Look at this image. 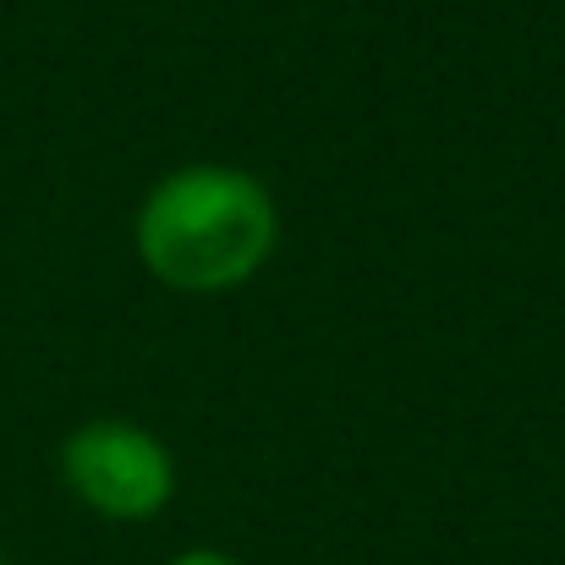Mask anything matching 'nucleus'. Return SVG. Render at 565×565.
Wrapping results in <instances>:
<instances>
[{
    "label": "nucleus",
    "mask_w": 565,
    "mask_h": 565,
    "mask_svg": "<svg viewBox=\"0 0 565 565\" xmlns=\"http://www.w3.org/2000/svg\"><path fill=\"white\" fill-rule=\"evenodd\" d=\"M0 565H6V561H0Z\"/></svg>",
    "instance_id": "obj_4"
},
{
    "label": "nucleus",
    "mask_w": 565,
    "mask_h": 565,
    "mask_svg": "<svg viewBox=\"0 0 565 565\" xmlns=\"http://www.w3.org/2000/svg\"><path fill=\"white\" fill-rule=\"evenodd\" d=\"M61 478L88 511L110 522H149L177 494V461L166 439L127 417H94L72 428L61 445Z\"/></svg>",
    "instance_id": "obj_2"
},
{
    "label": "nucleus",
    "mask_w": 565,
    "mask_h": 565,
    "mask_svg": "<svg viewBox=\"0 0 565 565\" xmlns=\"http://www.w3.org/2000/svg\"><path fill=\"white\" fill-rule=\"evenodd\" d=\"M171 565H242V561H231V555H220V550H188V555H177Z\"/></svg>",
    "instance_id": "obj_3"
},
{
    "label": "nucleus",
    "mask_w": 565,
    "mask_h": 565,
    "mask_svg": "<svg viewBox=\"0 0 565 565\" xmlns=\"http://www.w3.org/2000/svg\"><path fill=\"white\" fill-rule=\"evenodd\" d=\"M280 236V209L253 171L182 166L138 209V258L171 291H231L253 280Z\"/></svg>",
    "instance_id": "obj_1"
}]
</instances>
